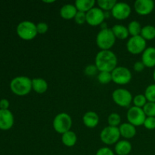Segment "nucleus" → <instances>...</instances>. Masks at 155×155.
<instances>
[{
    "mask_svg": "<svg viewBox=\"0 0 155 155\" xmlns=\"http://www.w3.org/2000/svg\"><path fill=\"white\" fill-rule=\"evenodd\" d=\"M121 117L120 115L117 113H112L107 117V123L108 126L110 127H118V126L120 125Z\"/></svg>",
    "mask_w": 155,
    "mask_h": 155,
    "instance_id": "nucleus-28",
    "label": "nucleus"
},
{
    "mask_svg": "<svg viewBox=\"0 0 155 155\" xmlns=\"http://www.w3.org/2000/svg\"><path fill=\"white\" fill-rule=\"evenodd\" d=\"M142 26H141L140 23L137 21H132L131 22L129 23L128 27V31L130 35L132 36H139L141 33V30H142Z\"/></svg>",
    "mask_w": 155,
    "mask_h": 155,
    "instance_id": "nucleus-25",
    "label": "nucleus"
},
{
    "mask_svg": "<svg viewBox=\"0 0 155 155\" xmlns=\"http://www.w3.org/2000/svg\"><path fill=\"white\" fill-rule=\"evenodd\" d=\"M120 136L126 139H133L136 135V128L130 123H124L119 126Z\"/></svg>",
    "mask_w": 155,
    "mask_h": 155,
    "instance_id": "nucleus-17",
    "label": "nucleus"
},
{
    "mask_svg": "<svg viewBox=\"0 0 155 155\" xmlns=\"http://www.w3.org/2000/svg\"><path fill=\"white\" fill-rule=\"evenodd\" d=\"M77 9L74 5L66 4L64 5L60 10V15L63 19L71 20L74 19L77 13Z\"/></svg>",
    "mask_w": 155,
    "mask_h": 155,
    "instance_id": "nucleus-19",
    "label": "nucleus"
},
{
    "mask_svg": "<svg viewBox=\"0 0 155 155\" xmlns=\"http://www.w3.org/2000/svg\"><path fill=\"white\" fill-rule=\"evenodd\" d=\"M15 123L14 115L9 110L0 109V130H8L12 128Z\"/></svg>",
    "mask_w": 155,
    "mask_h": 155,
    "instance_id": "nucleus-14",
    "label": "nucleus"
},
{
    "mask_svg": "<svg viewBox=\"0 0 155 155\" xmlns=\"http://www.w3.org/2000/svg\"><path fill=\"white\" fill-rule=\"evenodd\" d=\"M48 85L42 78H34L32 80V89L38 94H43L48 90Z\"/></svg>",
    "mask_w": 155,
    "mask_h": 155,
    "instance_id": "nucleus-20",
    "label": "nucleus"
},
{
    "mask_svg": "<svg viewBox=\"0 0 155 155\" xmlns=\"http://www.w3.org/2000/svg\"><path fill=\"white\" fill-rule=\"evenodd\" d=\"M117 2L116 0H98L97 1V5L98 8L104 12H111Z\"/></svg>",
    "mask_w": 155,
    "mask_h": 155,
    "instance_id": "nucleus-26",
    "label": "nucleus"
},
{
    "mask_svg": "<svg viewBox=\"0 0 155 155\" xmlns=\"http://www.w3.org/2000/svg\"><path fill=\"white\" fill-rule=\"evenodd\" d=\"M17 34L23 40L29 41L35 39L37 36L36 24L30 21H24L17 27Z\"/></svg>",
    "mask_w": 155,
    "mask_h": 155,
    "instance_id": "nucleus-4",
    "label": "nucleus"
},
{
    "mask_svg": "<svg viewBox=\"0 0 155 155\" xmlns=\"http://www.w3.org/2000/svg\"><path fill=\"white\" fill-rule=\"evenodd\" d=\"M154 8V2L152 0H136L134 3L135 11L142 16L150 15Z\"/></svg>",
    "mask_w": 155,
    "mask_h": 155,
    "instance_id": "nucleus-13",
    "label": "nucleus"
},
{
    "mask_svg": "<svg viewBox=\"0 0 155 155\" xmlns=\"http://www.w3.org/2000/svg\"><path fill=\"white\" fill-rule=\"evenodd\" d=\"M74 21H75L76 24H79V25L84 24L85 23H86V13L82 12H77V15H76L75 18H74Z\"/></svg>",
    "mask_w": 155,
    "mask_h": 155,
    "instance_id": "nucleus-33",
    "label": "nucleus"
},
{
    "mask_svg": "<svg viewBox=\"0 0 155 155\" xmlns=\"http://www.w3.org/2000/svg\"><path fill=\"white\" fill-rule=\"evenodd\" d=\"M143 126L147 130H155V117H147L145 122H144Z\"/></svg>",
    "mask_w": 155,
    "mask_h": 155,
    "instance_id": "nucleus-32",
    "label": "nucleus"
},
{
    "mask_svg": "<svg viewBox=\"0 0 155 155\" xmlns=\"http://www.w3.org/2000/svg\"><path fill=\"white\" fill-rule=\"evenodd\" d=\"M120 136L119 127H110V126L104 127L100 133V139L103 143L107 145L116 144L118 141H120Z\"/></svg>",
    "mask_w": 155,
    "mask_h": 155,
    "instance_id": "nucleus-7",
    "label": "nucleus"
},
{
    "mask_svg": "<svg viewBox=\"0 0 155 155\" xmlns=\"http://www.w3.org/2000/svg\"><path fill=\"white\" fill-rule=\"evenodd\" d=\"M111 30L116 39H126L129 37L128 29L127 27L121 24H116L111 27Z\"/></svg>",
    "mask_w": 155,
    "mask_h": 155,
    "instance_id": "nucleus-22",
    "label": "nucleus"
},
{
    "mask_svg": "<svg viewBox=\"0 0 155 155\" xmlns=\"http://www.w3.org/2000/svg\"><path fill=\"white\" fill-rule=\"evenodd\" d=\"M86 23L92 27L100 26L105 19V13L98 7H94L86 13Z\"/></svg>",
    "mask_w": 155,
    "mask_h": 155,
    "instance_id": "nucleus-11",
    "label": "nucleus"
},
{
    "mask_svg": "<svg viewBox=\"0 0 155 155\" xmlns=\"http://www.w3.org/2000/svg\"><path fill=\"white\" fill-rule=\"evenodd\" d=\"M95 3L96 2L95 0H77L74 3V5L78 12L86 13L95 7Z\"/></svg>",
    "mask_w": 155,
    "mask_h": 155,
    "instance_id": "nucleus-21",
    "label": "nucleus"
},
{
    "mask_svg": "<svg viewBox=\"0 0 155 155\" xmlns=\"http://www.w3.org/2000/svg\"><path fill=\"white\" fill-rule=\"evenodd\" d=\"M45 3H53V2H54V1H43Z\"/></svg>",
    "mask_w": 155,
    "mask_h": 155,
    "instance_id": "nucleus-40",
    "label": "nucleus"
},
{
    "mask_svg": "<svg viewBox=\"0 0 155 155\" xmlns=\"http://www.w3.org/2000/svg\"><path fill=\"white\" fill-rule=\"evenodd\" d=\"M72 124V118L67 113H60L56 115L52 123L54 131L61 135L70 131Z\"/></svg>",
    "mask_w": 155,
    "mask_h": 155,
    "instance_id": "nucleus-5",
    "label": "nucleus"
},
{
    "mask_svg": "<svg viewBox=\"0 0 155 155\" xmlns=\"http://www.w3.org/2000/svg\"><path fill=\"white\" fill-rule=\"evenodd\" d=\"M112 99L120 107H128L133 102V97L129 90L124 88H119L112 92Z\"/></svg>",
    "mask_w": 155,
    "mask_h": 155,
    "instance_id": "nucleus-6",
    "label": "nucleus"
},
{
    "mask_svg": "<svg viewBox=\"0 0 155 155\" xmlns=\"http://www.w3.org/2000/svg\"><path fill=\"white\" fill-rule=\"evenodd\" d=\"M12 92L18 96H24L31 92L32 80L25 76H19L12 80L10 83Z\"/></svg>",
    "mask_w": 155,
    "mask_h": 155,
    "instance_id": "nucleus-2",
    "label": "nucleus"
},
{
    "mask_svg": "<svg viewBox=\"0 0 155 155\" xmlns=\"http://www.w3.org/2000/svg\"><path fill=\"white\" fill-rule=\"evenodd\" d=\"M10 106L8 100L6 98H2L0 100V109L1 110H8V107Z\"/></svg>",
    "mask_w": 155,
    "mask_h": 155,
    "instance_id": "nucleus-38",
    "label": "nucleus"
},
{
    "mask_svg": "<svg viewBox=\"0 0 155 155\" xmlns=\"http://www.w3.org/2000/svg\"><path fill=\"white\" fill-rule=\"evenodd\" d=\"M147 102H148L147 98H145V95H143V94H139V95H136L133 97V103L136 107L142 108L146 104Z\"/></svg>",
    "mask_w": 155,
    "mask_h": 155,
    "instance_id": "nucleus-30",
    "label": "nucleus"
},
{
    "mask_svg": "<svg viewBox=\"0 0 155 155\" xmlns=\"http://www.w3.org/2000/svg\"><path fill=\"white\" fill-rule=\"evenodd\" d=\"M131 11V7L128 3L120 2L116 3L110 13H111L112 17H114L115 19L124 21L130 17Z\"/></svg>",
    "mask_w": 155,
    "mask_h": 155,
    "instance_id": "nucleus-12",
    "label": "nucleus"
},
{
    "mask_svg": "<svg viewBox=\"0 0 155 155\" xmlns=\"http://www.w3.org/2000/svg\"><path fill=\"white\" fill-rule=\"evenodd\" d=\"M97 79H98V81L101 84H107V83H110V82L112 81L111 73L105 72V71L99 72L98 73V76H97Z\"/></svg>",
    "mask_w": 155,
    "mask_h": 155,
    "instance_id": "nucleus-27",
    "label": "nucleus"
},
{
    "mask_svg": "<svg viewBox=\"0 0 155 155\" xmlns=\"http://www.w3.org/2000/svg\"><path fill=\"white\" fill-rule=\"evenodd\" d=\"M146 117H155V102H148L142 107Z\"/></svg>",
    "mask_w": 155,
    "mask_h": 155,
    "instance_id": "nucleus-31",
    "label": "nucleus"
},
{
    "mask_svg": "<svg viewBox=\"0 0 155 155\" xmlns=\"http://www.w3.org/2000/svg\"><path fill=\"white\" fill-rule=\"evenodd\" d=\"M145 66L143 63H142V61H136V63L133 65V69H134L135 71L138 73H140L142 71H144Z\"/></svg>",
    "mask_w": 155,
    "mask_h": 155,
    "instance_id": "nucleus-37",
    "label": "nucleus"
},
{
    "mask_svg": "<svg viewBox=\"0 0 155 155\" xmlns=\"http://www.w3.org/2000/svg\"><path fill=\"white\" fill-rule=\"evenodd\" d=\"M61 141L62 143L65 145L66 147H71L74 146L77 142V136L74 131L67 132V133L62 134L61 136Z\"/></svg>",
    "mask_w": 155,
    "mask_h": 155,
    "instance_id": "nucleus-23",
    "label": "nucleus"
},
{
    "mask_svg": "<svg viewBox=\"0 0 155 155\" xmlns=\"http://www.w3.org/2000/svg\"><path fill=\"white\" fill-rule=\"evenodd\" d=\"M98 71V68L95 66V64H89L86 67L84 70V73L86 75L89 76V77H92L95 76Z\"/></svg>",
    "mask_w": 155,
    "mask_h": 155,
    "instance_id": "nucleus-34",
    "label": "nucleus"
},
{
    "mask_svg": "<svg viewBox=\"0 0 155 155\" xmlns=\"http://www.w3.org/2000/svg\"><path fill=\"white\" fill-rule=\"evenodd\" d=\"M153 78H154V82H155V69H154V73H153Z\"/></svg>",
    "mask_w": 155,
    "mask_h": 155,
    "instance_id": "nucleus-41",
    "label": "nucleus"
},
{
    "mask_svg": "<svg viewBox=\"0 0 155 155\" xmlns=\"http://www.w3.org/2000/svg\"><path fill=\"white\" fill-rule=\"evenodd\" d=\"M145 96L149 102H155V83L147 86L145 91Z\"/></svg>",
    "mask_w": 155,
    "mask_h": 155,
    "instance_id": "nucleus-29",
    "label": "nucleus"
},
{
    "mask_svg": "<svg viewBox=\"0 0 155 155\" xmlns=\"http://www.w3.org/2000/svg\"><path fill=\"white\" fill-rule=\"evenodd\" d=\"M116 37L111 28L101 30L96 36V45L101 50H110L114 45Z\"/></svg>",
    "mask_w": 155,
    "mask_h": 155,
    "instance_id": "nucleus-3",
    "label": "nucleus"
},
{
    "mask_svg": "<svg viewBox=\"0 0 155 155\" xmlns=\"http://www.w3.org/2000/svg\"><path fill=\"white\" fill-rule=\"evenodd\" d=\"M100 27H101V30H104V29L108 28V27H107V24H106V23H104V22H103L102 24L100 25Z\"/></svg>",
    "mask_w": 155,
    "mask_h": 155,
    "instance_id": "nucleus-39",
    "label": "nucleus"
},
{
    "mask_svg": "<svg viewBox=\"0 0 155 155\" xmlns=\"http://www.w3.org/2000/svg\"><path fill=\"white\" fill-rule=\"evenodd\" d=\"M83 123L87 128L93 129L99 123V117L95 111H88L83 117Z\"/></svg>",
    "mask_w": 155,
    "mask_h": 155,
    "instance_id": "nucleus-16",
    "label": "nucleus"
},
{
    "mask_svg": "<svg viewBox=\"0 0 155 155\" xmlns=\"http://www.w3.org/2000/svg\"><path fill=\"white\" fill-rule=\"evenodd\" d=\"M127 117L128 123L133 124L136 127L143 125L147 117L143 109L133 106V107H130L127 110Z\"/></svg>",
    "mask_w": 155,
    "mask_h": 155,
    "instance_id": "nucleus-10",
    "label": "nucleus"
},
{
    "mask_svg": "<svg viewBox=\"0 0 155 155\" xmlns=\"http://www.w3.org/2000/svg\"><path fill=\"white\" fill-rule=\"evenodd\" d=\"M112 81L118 85H126L132 80V73L127 68L118 66L111 72Z\"/></svg>",
    "mask_w": 155,
    "mask_h": 155,
    "instance_id": "nucleus-8",
    "label": "nucleus"
},
{
    "mask_svg": "<svg viewBox=\"0 0 155 155\" xmlns=\"http://www.w3.org/2000/svg\"><path fill=\"white\" fill-rule=\"evenodd\" d=\"M140 36L146 41L155 39V27L150 24L145 25L142 28Z\"/></svg>",
    "mask_w": 155,
    "mask_h": 155,
    "instance_id": "nucleus-24",
    "label": "nucleus"
},
{
    "mask_svg": "<svg viewBox=\"0 0 155 155\" xmlns=\"http://www.w3.org/2000/svg\"><path fill=\"white\" fill-rule=\"evenodd\" d=\"M95 64L99 72L111 73L117 67V57L111 50H101L95 56Z\"/></svg>",
    "mask_w": 155,
    "mask_h": 155,
    "instance_id": "nucleus-1",
    "label": "nucleus"
},
{
    "mask_svg": "<svg viewBox=\"0 0 155 155\" xmlns=\"http://www.w3.org/2000/svg\"><path fill=\"white\" fill-rule=\"evenodd\" d=\"M36 30L39 34H44L48 31V26L45 22H39L36 24Z\"/></svg>",
    "mask_w": 155,
    "mask_h": 155,
    "instance_id": "nucleus-35",
    "label": "nucleus"
},
{
    "mask_svg": "<svg viewBox=\"0 0 155 155\" xmlns=\"http://www.w3.org/2000/svg\"><path fill=\"white\" fill-rule=\"evenodd\" d=\"M146 40L139 36H131L127 42V49L130 54H142L147 48Z\"/></svg>",
    "mask_w": 155,
    "mask_h": 155,
    "instance_id": "nucleus-9",
    "label": "nucleus"
},
{
    "mask_svg": "<svg viewBox=\"0 0 155 155\" xmlns=\"http://www.w3.org/2000/svg\"><path fill=\"white\" fill-rule=\"evenodd\" d=\"M95 155H115L114 151L108 147H102L97 151Z\"/></svg>",
    "mask_w": 155,
    "mask_h": 155,
    "instance_id": "nucleus-36",
    "label": "nucleus"
},
{
    "mask_svg": "<svg viewBox=\"0 0 155 155\" xmlns=\"http://www.w3.org/2000/svg\"><path fill=\"white\" fill-rule=\"evenodd\" d=\"M133 149L132 144L127 140H120L115 144L114 152L117 155H128Z\"/></svg>",
    "mask_w": 155,
    "mask_h": 155,
    "instance_id": "nucleus-18",
    "label": "nucleus"
},
{
    "mask_svg": "<svg viewBox=\"0 0 155 155\" xmlns=\"http://www.w3.org/2000/svg\"><path fill=\"white\" fill-rule=\"evenodd\" d=\"M142 61L145 68H151L155 67V48L148 47L142 54Z\"/></svg>",
    "mask_w": 155,
    "mask_h": 155,
    "instance_id": "nucleus-15",
    "label": "nucleus"
}]
</instances>
